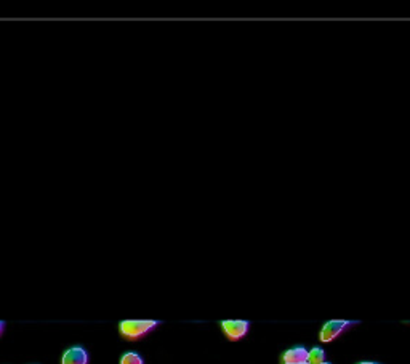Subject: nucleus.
Masks as SVG:
<instances>
[{
	"instance_id": "1",
	"label": "nucleus",
	"mask_w": 410,
	"mask_h": 364,
	"mask_svg": "<svg viewBox=\"0 0 410 364\" xmlns=\"http://www.w3.org/2000/svg\"><path fill=\"white\" fill-rule=\"evenodd\" d=\"M159 324L161 323L156 321V319H125V321H121V324H119V332L128 341H136V338H141L146 334H150Z\"/></svg>"
},
{
	"instance_id": "2",
	"label": "nucleus",
	"mask_w": 410,
	"mask_h": 364,
	"mask_svg": "<svg viewBox=\"0 0 410 364\" xmlns=\"http://www.w3.org/2000/svg\"><path fill=\"white\" fill-rule=\"evenodd\" d=\"M358 321H348V319H330V321L324 323L322 329H320L319 338L320 342L329 343L334 342L335 338H338L345 331H348L351 326H356Z\"/></svg>"
},
{
	"instance_id": "3",
	"label": "nucleus",
	"mask_w": 410,
	"mask_h": 364,
	"mask_svg": "<svg viewBox=\"0 0 410 364\" xmlns=\"http://www.w3.org/2000/svg\"><path fill=\"white\" fill-rule=\"evenodd\" d=\"M220 326L229 341H240L250 331V321L245 319H225L220 323Z\"/></svg>"
},
{
	"instance_id": "4",
	"label": "nucleus",
	"mask_w": 410,
	"mask_h": 364,
	"mask_svg": "<svg viewBox=\"0 0 410 364\" xmlns=\"http://www.w3.org/2000/svg\"><path fill=\"white\" fill-rule=\"evenodd\" d=\"M87 363H88V353L85 348L81 345L68 348V350L64 352L63 360H61V364H87Z\"/></svg>"
},
{
	"instance_id": "5",
	"label": "nucleus",
	"mask_w": 410,
	"mask_h": 364,
	"mask_svg": "<svg viewBox=\"0 0 410 364\" xmlns=\"http://www.w3.org/2000/svg\"><path fill=\"white\" fill-rule=\"evenodd\" d=\"M284 364H303L308 363V350L305 347H294L290 350L284 352L283 355Z\"/></svg>"
},
{
	"instance_id": "6",
	"label": "nucleus",
	"mask_w": 410,
	"mask_h": 364,
	"mask_svg": "<svg viewBox=\"0 0 410 364\" xmlns=\"http://www.w3.org/2000/svg\"><path fill=\"white\" fill-rule=\"evenodd\" d=\"M325 363V352L320 347H314L308 352V364Z\"/></svg>"
},
{
	"instance_id": "7",
	"label": "nucleus",
	"mask_w": 410,
	"mask_h": 364,
	"mask_svg": "<svg viewBox=\"0 0 410 364\" xmlns=\"http://www.w3.org/2000/svg\"><path fill=\"white\" fill-rule=\"evenodd\" d=\"M121 364H143V358L136 352H127L122 355Z\"/></svg>"
},
{
	"instance_id": "8",
	"label": "nucleus",
	"mask_w": 410,
	"mask_h": 364,
	"mask_svg": "<svg viewBox=\"0 0 410 364\" xmlns=\"http://www.w3.org/2000/svg\"><path fill=\"white\" fill-rule=\"evenodd\" d=\"M3 329H5V323H3V321H0V336H2Z\"/></svg>"
},
{
	"instance_id": "9",
	"label": "nucleus",
	"mask_w": 410,
	"mask_h": 364,
	"mask_svg": "<svg viewBox=\"0 0 410 364\" xmlns=\"http://www.w3.org/2000/svg\"><path fill=\"white\" fill-rule=\"evenodd\" d=\"M358 364H378V363H372V361H362V363H358Z\"/></svg>"
},
{
	"instance_id": "10",
	"label": "nucleus",
	"mask_w": 410,
	"mask_h": 364,
	"mask_svg": "<svg viewBox=\"0 0 410 364\" xmlns=\"http://www.w3.org/2000/svg\"><path fill=\"white\" fill-rule=\"evenodd\" d=\"M322 364H330V363H322Z\"/></svg>"
},
{
	"instance_id": "11",
	"label": "nucleus",
	"mask_w": 410,
	"mask_h": 364,
	"mask_svg": "<svg viewBox=\"0 0 410 364\" xmlns=\"http://www.w3.org/2000/svg\"><path fill=\"white\" fill-rule=\"evenodd\" d=\"M303 364H308V363H303Z\"/></svg>"
}]
</instances>
